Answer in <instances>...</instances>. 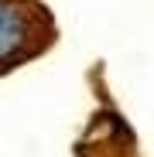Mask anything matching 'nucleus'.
I'll use <instances>...</instances> for the list:
<instances>
[{
    "instance_id": "nucleus-2",
    "label": "nucleus",
    "mask_w": 154,
    "mask_h": 157,
    "mask_svg": "<svg viewBox=\"0 0 154 157\" xmlns=\"http://www.w3.org/2000/svg\"><path fill=\"white\" fill-rule=\"evenodd\" d=\"M93 86H96L103 102L93 113L86 133L75 144V157H137V137H134V130L127 126V120L116 113L110 96L103 92L99 72H93Z\"/></svg>"
},
{
    "instance_id": "nucleus-1",
    "label": "nucleus",
    "mask_w": 154,
    "mask_h": 157,
    "mask_svg": "<svg viewBox=\"0 0 154 157\" xmlns=\"http://www.w3.org/2000/svg\"><path fill=\"white\" fill-rule=\"evenodd\" d=\"M0 48H4V75L17 65L41 58L58 41V24L41 0H0Z\"/></svg>"
}]
</instances>
